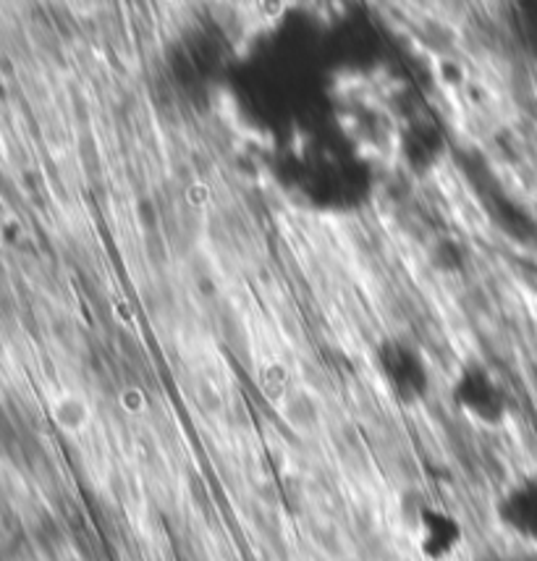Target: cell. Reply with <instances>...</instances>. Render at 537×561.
<instances>
[{
	"label": "cell",
	"mask_w": 537,
	"mask_h": 561,
	"mask_svg": "<svg viewBox=\"0 0 537 561\" xmlns=\"http://www.w3.org/2000/svg\"><path fill=\"white\" fill-rule=\"evenodd\" d=\"M452 402L475 425L499 431L512 417V393L493 367L469 359L452 380Z\"/></svg>",
	"instance_id": "cell-1"
},
{
	"label": "cell",
	"mask_w": 537,
	"mask_h": 561,
	"mask_svg": "<svg viewBox=\"0 0 537 561\" xmlns=\"http://www.w3.org/2000/svg\"><path fill=\"white\" fill-rule=\"evenodd\" d=\"M401 514L414 549L425 561H452L465 546V525L446 506L412 493L401 504Z\"/></svg>",
	"instance_id": "cell-2"
},
{
	"label": "cell",
	"mask_w": 537,
	"mask_h": 561,
	"mask_svg": "<svg viewBox=\"0 0 537 561\" xmlns=\"http://www.w3.org/2000/svg\"><path fill=\"white\" fill-rule=\"evenodd\" d=\"M373 357L393 399H399L401 404H420L427 397L430 373L418 346L391 336L378 342Z\"/></svg>",
	"instance_id": "cell-3"
},
{
	"label": "cell",
	"mask_w": 537,
	"mask_h": 561,
	"mask_svg": "<svg viewBox=\"0 0 537 561\" xmlns=\"http://www.w3.org/2000/svg\"><path fill=\"white\" fill-rule=\"evenodd\" d=\"M493 514L506 536L537 551V472L514 478L495 499Z\"/></svg>",
	"instance_id": "cell-4"
},
{
	"label": "cell",
	"mask_w": 537,
	"mask_h": 561,
	"mask_svg": "<svg viewBox=\"0 0 537 561\" xmlns=\"http://www.w3.org/2000/svg\"><path fill=\"white\" fill-rule=\"evenodd\" d=\"M56 417L58 423L69 427V431H79V427H84L87 420H90V407H87L82 397H66L64 402L58 404Z\"/></svg>",
	"instance_id": "cell-5"
}]
</instances>
